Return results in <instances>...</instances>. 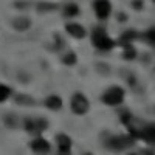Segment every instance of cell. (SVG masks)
Masks as SVG:
<instances>
[{
  "mask_svg": "<svg viewBox=\"0 0 155 155\" xmlns=\"http://www.w3.org/2000/svg\"><path fill=\"white\" fill-rule=\"evenodd\" d=\"M123 99H124V92H123V88H120V87L109 88L107 92L104 93V96H102V101H104L107 106H118V104L123 102Z\"/></svg>",
  "mask_w": 155,
  "mask_h": 155,
  "instance_id": "6da1fadb",
  "label": "cell"
},
{
  "mask_svg": "<svg viewBox=\"0 0 155 155\" xmlns=\"http://www.w3.org/2000/svg\"><path fill=\"white\" fill-rule=\"evenodd\" d=\"M64 62L68 64V65H71V64H74V62H76V56H74L73 53H70V54H67L65 58H64Z\"/></svg>",
  "mask_w": 155,
  "mask_h": 155,
  "instance_id": "e0dca14e",
  "label": "cell"
},
{
  "mask_svg": "<svg viewBox=\"0 0 155 155\" xmlns=\"http://www.w3.org/2000/svg\"><path fill=\"white\" fill-rule=\"evenodd\" d=\"M95 12L99 19H107L110 14V3L107 0H96L95 2Z\"/></svg>",
  "mask_w": 155,
  "mask_h": 155,
  "instance_id": "5b68a950",
  "label": "cell"
},
{
  "mask_svg": "<svg viewBox=\"0 0 155 155\" xmlns=\"http://www.w3.org/2000/svg\"><path fill=\"white\" fill-rule=\"evenodd\" d=\"M140 137L143 138L144 141H147V143L155 144V127L153 126H149V127L143 129V130L140 132Z\"/></svg>",
  "mask_w": 155,
  "mask_h": 155,
  "instance_id": "30bf717a",
  "label": "cell"
},
{
  "mask_svg": "<svg viewBox=\"0 0 155 155\" xmlns=\"http://www.w3.org/2000/svg\"><path fill=\"white\" fill-rule=\"evenodd\" d=\"M58 147L61 152L67 153L70 152V147H71V140L67 137V135H58Z\"/></svg>",
  "mask_w": 155,
  "mask_h": 155,
  "instance_id": "9c48e42d",
  "label": "cell"
},
{
  "mask_svg": "<svg viewBox=\"0 0 155 155\" xmlns=\"http://www.w3.org/2000/svg\"><path fill=\"white\" fill-rule=\"evenodd\" d=\"M14 27H16V30H19V31H25V30L30 27V20L25 19V17H22V19H19V20L14 22Z\"/></svg>",
  "mask_w": 155,
  "mask_h": 155,
  "instance_id": "7c38bea8",
  "label": "cell"
},
{
  "mask_svg": "<svg viewBox=\"0 0 155 155\" xmlns=\"http://www.w3.org/2000/svg\"><path fill=\"white\" fill-rule=\"evenodd\" d=\"M124 47H126V51H124V56H126V59H134V58H135V54H137L135 48H134L130 44H127V45H124Z\"/></svg>",
  "mask_w": 155,
  "mask_h": 155,
  "instance_id": "4fadbf2b",
  "label": "cell"
},
{
  "mask_svg": "<svg viewBox=\"0 0 155 155\" xmlns=\"http://www.w3.org/2000/svg\"><path fill=\"white\" fill-rule=\"evenodd\" d=\"M153 2H155V0H153Z\"/></svg>",
  "mask_w": 155,
  "mask_h": 155,
  "instance_id": "d6986e66",
  "label": "cell"
},
{
  "mask_svg": "<svg viewBox=\"0 0 155 155\" xmlns=\"http://www.w3.org/2000/svg\"><path fill=\"white\" fill-rule=\"evenodd\" d=\"M67 31H68V34H71L76 39H82L85 36V30L81 27L79 23H68L67 25Z\"/></svg>",
  "mask_w": 155,
  "mask_h": 155,
  "instance_id": "ba28073f",
  "label": "cell"
},
{
  "mask_svg": "<svg viewBox=\"0 0 155 155\" xmlns=\"http://www.w3.org/2000/svg\"><path fill=\"white\" fill-rule=\"evenodd\" d=\"M71 110L76 115H84L88 110V101H87V98L84 95H81V93H76L71 98Z\"/></svg>",
  "mask_w": 155,
  "mask_h": 155,
  "instance_id": "3957f363",
  "label": "cell"
},
{
  "mask_svg": "<svg viewBox=\"0 0 155 155\" xmlns=\"http://www.w3.org/2000/svg\"><path fill=\"white\" fill-rule=\"evenodd\" d=\"M135 37V33H132V31H127L123 37H121V42L124 44V45H127V44H130V41Z\"/></svg>",
  "mask_w": 155,
  "mask_h": 155,
  "instance_id": "2e32d148",
  "label": "cell"
},
{
  "mask_svg": "<svg viewBox=\"0 0 155 155\" xmlns=\"http://www.w3.org/2000/svg\"><path fill=\"white\" fill-rule=\"evenodd\" d=\"M31 149L34 152H39V153H44V152H48L50 150V144L48 141H45L44 138H37L31 143Z\"/></svg>",
  "mask_w": 155,
  "mask_h": 155,
  "instance_id": "52a82bcc",
  "label": "cell"
},
{
  "mask_svg": "<svg viewBox=\"0 0 155 155\" xmlns=\"http://www.w3.org/2000/svg\"><path fill=\"white\" fill-rule=\"evenodd\" d=\"M9 93H11L9 87H6V85H0V102L5 101V99L9 96Z\"/></svg>",
  "mask_w": 155,
  "mask_h": 155,
  "instance_id": "9a60e30c",
  "label": "cell"
},
{
  "mask_svg": "<svg viewBox=\"0 0 155 155\" xmlns=\"http://www.w3.org/2000/svg\"><path fill=\"white\" fill-rule=\"evenodd\" d=\"M146 37H147V41H149L150 44H153V45H155V28L149 30V31H147V34H146Z\"/></svg>",
  "mask_w": 155,
  "mask_h": 155,
  "instance_id": "ac0fdd59",
  "label": "cell"
},
{
  "mask_svg": "<svg viewBox=\"0 0 155 155\" xmlns=\"http://www.w3.org/2000/svg\"><path fill=\"white\" fill-rule=\"evenodd\" d=\"M78 12H79V9H78L76 5H67V6H65V16L73 17V16L78 14Z\"/></svg>",
  "mask_w": 155,
  "mask_h": 155,
  "instance_id": "5bb4252c",
  "label": "cell"
},
{
  "mask_svg": "<svg viewBox=\"0 0 155 155\" xmlns=\"http://www.w3.org/2000/svg\"><path fill=\"white\" fill-rule=\"evenodd\" d=\"M92 41L99 50H110L113 47V41L102 31V30H95L92 34Z\"/></svg>",
  "mask_w": 155,
  "mask_h": 155,
  "instance_id": "7a4b0ae2",
  "label": "cell"
},
{
  "mask_svg": "<svg viewBox=\"0 0 155 155\" xmlns=\"http://www.w3.org/2000/svg\"><path fill=\"white\" fill-rule=\"evenodd\" d=\"M25 127H27V130L31 132V134H41L47 127V123L44 120H27Z\"/></svg>",
  "mask_w": 155,
  "mask_h": 155,
  "instance_id": "8992f818",
  "label": "cell"
},
{
  "mask_svg": "<svg viewBox=\"0 0 155 155\" xmlns=\"http://www.w3.org/2000/svg\"><path fill=\"white\" fill-rule=\"evenodd\" d=\"M109 143H110V147L115 150H126L134 144V138L127 135H120V137H113Z\"/></svg>",
  "mask_w": 155,
  "mask_h": 155,
  "instance_id": "277c9868",
  "label": "cell"
},
{
  "mask_svg": "<svg viewBox=\"0 0 155 155\" xmlns=\"http://www.w3.org/2000/svg\"><path fill=\"white\" fill-rule=\"evenodd\" d=\"M45 104H47V107L51 109V110H58V109L62 107V99H61L59 96H54V95H53V96L47 98Z\"/></svg>",
  "mask_w": 155,
  "mask_h": 155,
  "instance_id": "8fae6325",
  "label": "cell"
}]
</instances>
